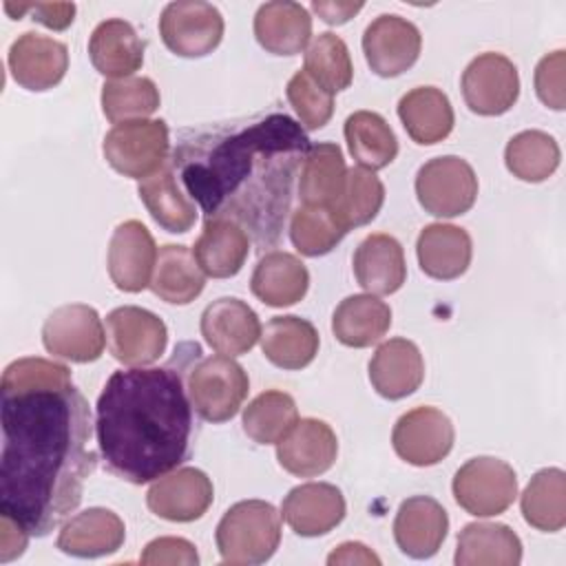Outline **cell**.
I'll return each mask as SVG.
<instances>
[{
	"label": "cell",
	"instance_id": "cell-1",
	"mask_svg": "<svg viewBox=\"0 0 566 566\" xmlns=\"http://www.w3.org/2000/svg\"><path fill=\"white\" fill-rule=\"evenodd\" d=\"M310 139L285 113L188 128L172 166L206 219L239 223L256 248L279 243Z\"/></svg>",
	"mask_w": 566,
	"mask_h": 566
},
{
	"label": "cell",
	"instance_id": "cell-2",
	"mask_svg": "<svg viewBox=\"0 0 566 566\" xmlns=\"http://www.w3.org/2000/svg\"><path fill=\"white\" fill-rule=\"evenodd\" d=\"M0 513L44 537L82 502L95 471L91 409L73 380L0 389Z\"/></svg>",
	"mask_w": 566,
	"mask_h": 566
},
{
	"label": "cell",
	"instance_id": "cell-3",
	"mask_svg": "<svg viewBox=\"0 0 566 566\" xmlns=\"http://www.w3.org/2000/svg\"><path fill=\"white\" fill-rule=\"evenodd\" d=\"M95 413L104 467L130 484L155 482L190 453L192 402L179 367L113 371Z\"/></svg>",
	"mask_w": 566,
	"mask_h": 566
},
{
	"label": "cell",
	"instance_id": "cell-4",
	"mask_svg": "<svg viewBox=\"0 0 566 566\" xmlns=\"http://www.w3.org/2000/svg\"><path fill=\"white\" fill-rule=\"evenodd\" d=\"M217 548L226 564H263L281 542V513L263 500L232 504L217 524Z\"/></svg>",
	"mask_w": 566,
	"mask_h": 566
},
{
	"label": "cell",
	"instance_id": "cell-5",
	"mask_svg": "<svg viewBox=\"0 0 566 566\" xmlns=\"http://www.w3.org/2000/svg\"><path fill=\"white\" fill-rule=\"evenodd\" d=\"M192 409L206 422H226L241 409L250 380L245 369L230 356L199 358L186 376Z\"/></svg>",
	"mask_w": 566,
	"mask_h": 566
},
{
	"label": "cell",
	"instance_id": "cell-6",
	"mask_svg": "<svg viewBox=\"0 0 566 566\" xmlns=\"http://www.w3.org/2000/svg\"><path fill=\"white\" fill-rule=\"evenodd\" d=\"M170 137L164 119H133L115 124L102 144L113 170L130 179H146L168 161Z\"/></svg>",
	"mask_w": 566,
	"mask_h": 566
},
{
	"label": "cell",
	"instance_id": "cell-7",
	"mask_svg": "<svg viewBox=\"0 0 566 566\" xmlns=\"http://www.w3.org/2000/svg\"><path fill=\"white\" fill-rule=\"evenodd\" d=\"M451 489L455 502L467 513L493 517L504 513L517 497V475L509 462L478 455L455 471Z\"/></svg>",
	"mask_w": 566,
	"mask_h": 566
},
{
	"label": "cell",
	"instance_id": "cell-8",
	"mask_svg": "<svg viewBox=\"0 0 566 566\" xmlns=\"http://www.w3.org/2000/svg\"><path fill=\"white\" fill-rule=\"evenodd\" d=\"M416 197L424 212L433 217H458L473 208L478 177L462 157H433L416 175Z\"/></svg>",
	"mask_w": 566,
	"mask_h": 566
},
{
	"label": "cell",
	"instance_id": "cell-9",
	"mask_svg": "<svg viewBox=\"0 0 566 566\" xmlns=\"http://www.w3.org/2000/svg\"><path fill=\"white\" fill-rule=\"evenodd\" d=\"M159 35L175 55L203 57L223 38V15L203 0H177L166 4L159 15Z\"/></svg>",
	"mask_w": 566,
	"mask_h": 566
},
{
	"label": "cell",
	"instance_id": "cell-10",
	"mask_svg": "<svg viewBox=\"0 0 566 566\" xmlns=\"http://www.w3.org/2000/svg\"><path fill=\"white\" fill-rule=\"evenodd\" d=\"M49 354L71 363H93L102 356L106 334L99 314L84 303H69L49 314L42 325Z\"/></svg>",
	"mask_w": 566,
	"mask_h": 566
},
{
	"label": "cell",
	"instance_id": "cell-11",
	"mask_svg": "<svg viewBox=\"0 0 566 566\" xmlns=\"http://www.w3.org/2000/svg\"><path fill=\"white\" fill-rule=\"evenodd\" d=\"M106 340L115 360L144 367L166 352L168 329L157 314L137 305H122L106 316Z\"/></svg>",
	"mask_w": 566,
	"mask_h": 566
},
{
	"label": "cell",
	"instance_id": "cell-12",
	"mask_svg": "<svg viewBox=\"0 0 566 566\" xmlns=\"http://www.w3.org/2000/svg\"><path fill=\"white\" fill-rule=\"evenodd\" d=\"M462 97L469 111L495 117L517 102L520 75L515 64L502 53H482L469 62L462 73Z\"/></svg>",
	"mask_w": 566,
	"mask_h": 566
},
{
	"label": "cell",
	"instance_id": "cell-13",
	"mask_svg": "<svg viewBox=\"0 0 566 566\" xmlns=\"http://www.w3.org/2000/svg\"><path fill=\"white\" fill-rule=\"evenodd\" d=\"M453 422L436 407H416L402 413L391 431L394 451L413 467L438 464L453 449Z\"/></svg>",
	"mask_w": 566,
	"mask_h": 566
},
{
	"label": "cell",
	"instance_id": "cell-14",
	"mask_svg": "<svg viewBox=\"0 0 566 566\" xmlns=\"http://www.w3.org/2000/svg\"><path fill=\"white\" fill-rule=\"evenodd\" d=\"M422 35L413 22L396 13L374 18L363 33V53L380 77H396L411 69L420 55Z\"/></svg>",
	"mask_w": 566,
	"mask_h": 566
},
{
	"label": "cell",
	"instance_id": "cell-15",
	"mask_svg": "<svg viewBox=\"0 0 566 566\" xmlns=\"http://www.w3.org/2000/svg\"><path fill=\"white\" fill-rule=\"evenodd\" d=\"M212 497L210 478L195 467H184L157 478L146 493V504L161 520L192 522L210 509Z\"/></svg>",
	"mask_w": 566,
	"mask_h": 566
},
{
	"label": "cell",
	"instance_id": "cell-16",
	"mask_svg": "<svg viewBox=\"0 0 566 566\" xmlns=\"http://www.w3.org/2000/svg\"><path fill=\"white\" fill-rule=\"evenodd\" d=\"M157 261L155 239L148 228L137 221L128 219L113 230L108 243V276L122 292H142L150 285L153 270Z\"/></svg>",
	"mask_w": 566,
	"mask_h": 566
},
{
	"label": "cell",
	"instance_id": "cell-17",
	"mask_svg": "<svg viewBox=\"0 0 566 566\" xmlns=\"http://www.w3.org/2000/svg\"><path fill=\"white\" fill-rule=\"evenodd\" d=\"M7 64L15 84L40 93L62 82L69 69V49L53 38L27 31L9 46Z\"/></svg>",
	"mask_w": 566,
	"mask_h": 566
},
{
	"label": "cell",
	"instance_id": "cell-18",
	"mask_svg": "<svg viewBox=\"0 0 566 566\" xmlns=\"http://www.w3.org/2000/svg\"><path fill=\"white\" fill-rule=\"evenodd\" d=\"M338 455V440L332 427L318 418H301L276 442L279 464L298 478H314L332 469Z\"/></svg>",
	"mask_w": 566,
	"mask_h": 566
},
{
	"label": "cell",
	"instance_id": "cell-19",
	"mask_svg": "<svg viewBox=\"0 0 566 566\" xmlns=\"http://www.w3.org/2000/svg\"><path fill=\"white\" fill-rule=\"evenodd\" d=\"M345 509L340 489L329 482H307L285 495L281 515L296 535L318 537L343 522Z\"/></svg>",
	"mask_w": 566,
	"mask_h": 566
},
{
	"label": "cell",
	"instance_id": "cell-20",
	"mask_svg": "<svg viewBox=\"0 0 566 566\" xmlns=\"http://www.w3.org/2000/svg\"><path fill=\"white\" fill-rule=\"evenodd\" d=\"M201 336L217 354L232 358L256 345L261 338V323L248 303L234 296H221L203 310Z\"/></svg>",
	"mask_w": 566,
	"mask_h": 566
},
{
	"label": "cell",
	"instance_id": "cell-21",
	"mask_svg": "<svg viewBox=\"0 0 566 566\" xmlns=\"http://www.w3.org/2000/svg\"><path fill=\"white\" fill-rule=\"evenodd\" d=\"M449 517L442 504L429 495L407 497L394 520V539L398 548L413 557L427 559L436 555L447 537Z\"/></svg>",
	"mask_w": 566,
	"mask_h": 566
},
{
	"label": "cell",
	"instance_id": "cell-22",
	"mask_svg": "<svg viewBox=\"0 0 566 566\" xmlns=\"http://www.w3.org/2000/svg\"><path fill=\"white\" fill-rule=\"evenodd\" d=\"M424 378V360L416 343L389 338L369 360V382L387 400H400L413 394Z\"/></svg>",
	"mask_w": 566,
	"mask_h": 566
},
{
	"label": "cell",
	"instance_id": "cell-23",
	"mask_svg": "<svg viewBox=\"0 0 566 566\" xmlns=\"http://www.w3.org/2000/svg\"><path fill=\"white\" fill-rule=\"evenodd\" d=\"M88 57L97 73L113 80L130 77L144 64V40L122 18L99 22L88 38Z\"/></svg>",
	"mask_w": 566,
	"mask_h": 566
},
{
	"label": "cell",
	"instance_id": "cell-24",
	"mask_svg": "<svg viewBox=\"0 0 566 566\" xmlns=\"http://www.w3.org/2000/svg\"><path fill=\"white\" fill-rule=\"evenodd\" d=\"M354 274L369 294H394L407 279L402 245L385 232L365 237L354 252Z\"/></svg>",
	"mask_w": 566,
	"mask_h": 566
},
{
	"label": "cell",
	"instance_id": "cell-25",
	"mask_svg": "<svg viewBox=\"0 0 566 566\" xmlns=\"http://www.w3.org/2000/svg\"><path fill=\"white\" fill-rule=\"evenodd\" d=\"M126 528L117 513L93 506L73 515L57 535V548L73 557H102L119 551Z\"/></svg>",
	"mask_w": 566,
	"mask_h": 566
},
{
	"label": "cell",
	"instance_id": "cell-26",
	"mask_svg": "<svg viewBox=\"0 0 566 566\" xmlns=\"http://www.w3.org/2000/svg\"><path fill=\"white\" fill-rule=\"evenodd\" d=\"M254 38L268 53L296 55L312 38V18L298 2H263L254 15Z\"/></svg>",
	"mask_w": 566,
	"mask_h": 566
},
{
	"label": "cell",
	"instance_id": "cell-27",
	"mask_svg": "<svg viewBox=\"0 0 566 566\" xmlns=\"http://www.w3.org/2000/svg\"><path fill=\"white\" fill-rule=\"evenodd\" d=\"M416 254L420 270L438 281L462 276L471 263L473 243L464 228L451 223L424 226L418 234Z\"/></svg>",
	"mask_w": 566,
	"mask_h": 566
},
{
	"label": "cell",
	"instance_id": "cell-28",
	"mask_svg": "<svg viewBox=\"0 0 566 566\" xmlns=\"http://www.w3.org/2000/svg\"><path fill=\"white\" fill-rule=\"evenodd\" d=\"M192 254L206 276L230 279L250 254V234L230 219H206Z\"/></svg>",
	"mask_w": 566,
	"mask_h": 566
},
{
	"label": "cell",
	"instance_id": "cell-29",
	"mask_svg": "<svg viewBox=\"0 0 566 566\" xmlns=\"http://www.w3.org/2000/svg\"><path fill=\"white\" fill-rule=\"evenodd\" d=\"M310 285V272L303 261L290 252L272 250L263 254L252 272V294L270 307H287L298 303Z\"/></svg>",
	"mask_w": 566,
	"mask_h": 566
},
{
	"label": "cell",
	"instance_id": "cell-30",
	"mask_svg": "<svg viewBox=\"0 0 566 566\" xmlns=\"http://www.w3.org/2000/svg\"><path fill=\"white\" fill-rule=\"evenodd\" d=\"M398 117L407 135L420 146L449 137L455 122L449 97L436 86H416L405 93L398 102Z\"/></svg>",
	"mask_w": 566,
	"mask_h": 566
},
{
	"label": "cell",
	"instance_id": "cell-31",
	"mask_svg": "<svg viewBox=\"0 0 566 566\" xmlns=\"http://www.w3.org/2000/svg\"><path fill=\"white\" fill-rule=\"evenodd\" d=\"M261 349L281 369H303L318 352V332L301 316H274L261 329Z\"/></svg>",
	"mask_w": 566,
	"mask_h": 566
},
{
	"label": "cell",
	"instance_id": "cell-32",
	"mask_svg": "<svg viewBox=\"0 0 566 566\" xmlns=\"http://www.w3.org/2000/svg\"><path fill=\"white\" fill-rule=\"evenodd\" d=\"M458 566H517L522 562V542L506 524L473 522L458 535Z\"/></svg>",
	"mask_w": 566,
	"mask_h": 566
},
{
	"label": "cell",
	"instance_id": "cell-33",
	"mask_svg": "<svg viewBox=\"0 0 566 566\" xmlns=\"http://www.w3.org/2000/svg\"><path fill=\"white\" fill-rule=\"evenodd\" d=\"M139 199L164 230L188 232L197 221V206L186 199L175 177V166L168 159L157 172L139 181Z\"/></svg>",
	"mask_w": 566,
	"mask_h": 566
},
{
	"label": "cell",
	"instance_id": "cell-34",
	"mask_svg": "<svg viewBox=\"0 0 566 566\" xmlns=\"http://www.w3.org/2000/svg\"><path fill=\"white\" fill-rule=\"evenodd\" d=\"M206 285V274L186 245H161L157 252L150 290L166 303L186 305L195 301Z\"/></svg>",
	"mask_w": 566,
	"mask_h": 566
},
{
	"label": "cell",
	"instance_id": "cell-35",
	"mask_svg": "<svg viewBox=\"0 0 566 566\" xmlns=\"http://www.w3.org/2000/svg\"><path fill=\"white\" fill-rule=\"evenodd\" d=\"M391 325V310L374 294H352L338 303L332 316L334 336L347 347L378 343Z\"/></svg>",
	"mask_w": 566,
	"mask_h": 566
},
{
	"label": "cell",
	"instance_id": "cell-36",
	"mask_svg": "<svg viewBox=\"0 0 566 566\" xmlns=\"http://www.w3.org/2000/svg\"><path fill=\"white\" fill-rule=\"evenodd\" d=\"M347 166L338 144H312L298 172V197L305 206H334L345 184Z\"/></svg>",
	"mask_w": 566,
	"mask_h": 566
},
{
	"label": "cell",
	"instance_id": "cell-37",
	"mask_svg": "<svg viewBox=\"0 0 566 566\" xmlns=\"http://www.w3.org/2000/svg\"><path fill=\"white\" fill-rule=\"evenodd\" d=\"M345 139L352 157L367 170H380L398 155V139L391 126L374 111L352 113L345 119Z\"/></svg>",
	"mask_w": 566,
	"mask_h": 566
},
{
	"label": "cell",
	"instance_id": "cell-38",
	"mask_svg": "<svg viewBox=\"0 0 566 566\" xmlns=\"http://www.w3.org/2000/svg\"><path fill=\"white\" fill-rule=\"evenodd\" d=\"M526 524L537 531L555 533L566 524V473L562 469H542L526 484L522 500Z\"/></svg>",
	"mask_w": 566,
	"mask_h": 566
},
{
	"label": "cell",
	"instance_id": "cell-39",
	"mask_svg": "<svg viewBox=\"0 0 566 566\" xmlns=\"http://www.w3.org/2000/svg\"><path fill=\"white\" fill-rule=\"evenodd\" d=\"M559 157L557 142L544 130H522L513 135L504 148L509 172L528 184L548 179L557 170Z\"/></svg>",
	"mask_w": 566,
	"mask_h": 566
},
{
	"label": "cell",
	"instance_id": "cell-40",
	"mask_svg": "<svg viewBox=\"0 0 566 566\" xmlns=\"http://www.w3.org/2000/svg\"><path fill=\"white\" fill-rule=\"evenodd\" d=\"M298 409L290 394L270 389L243 409V431L259 444H276L296 424Z\"/></svg>",
	"mask_w": 566,
	"mask_h": 566
},
{
	"label": "cell",
	"instance_id": "cell-41",
	"mask_svg": "<svg viewBox=\"0 0 566 566\" xmlns=\"http://www.w3.org/2000/svg\"><path fill=\"white\" fill-rule=\"evenodd\" d=\"M382 203H385L382 181L374 175V170L358 166L347 170L343 190L332 208L338 221L349 230V228L367 226L369 221H374Z\"/></svg>",
	"mask_w": 566,
	"mask_h": 566
},
{
	"label": "cell",
	"instance_id": "cell-42",
	"mask_svg": "<svg viewBox=\"0 0 566 566\" xmlns=\"http://www.w3.org/2000/svg\"><path fill=\"white\" fill-rule=\"evenodd\" d=\"M347 228L338 221L332 206H301L290 219V239L303 256L327 254L340 243Z\"/></svg>",
	"mask_w": 566,
	"mask_h": 566
},
{
	"label": "cell",
	"instance_id": "cell-43",
	"mask_svg": "<svg viewBox=\"0 0 566 566\" xmlns=\"http://www.w3.org/2000/svg\"><path fill=\"white\" fill-rule=\"evenodd\" d=\"M159 108V91L150 77L111 80L102 86V111L108 122L144 119Z\"/></svg>",
	"mask_w": 566,
	"mask_h": 566
},
{
	"label": "cell",
	"instance_id": "cell-44",
	"mask_svg": "<svg viewBox=\"0 0 566 566\" xmlns=\"http://www.w3.org/2000/svg\"><path fill=\"white\" fill-rule=\"evenodd\" d=\"M303 71H307L329 93L345 91L354 80V66L343 38L329 31L318 33L305 51Z\"/></svg>",
	"mask_w": 566,
	"mask_h": 566
},
{
	"label": "cell",
	"instance_id": "cell-45",
	"mask_svg": "<svg viewBox=\"0 0 566 566\" xmlns=\"http://www.w3.org/2000/svg\"><path fill=\"white\" fill-rule=\"evenodd\" d=\"M287 99L307 130L323 128L334 113V93L323 88L307 71H296L287 82Z\"/></svg>",
	"mask_w": 566,
	"mask_h": 566
},
{
	"label": "cell",
	"instance_id": "cell-46",
	"mask_svg": "<svg viewBox=\"0 0 566 566\" xmlns=\"http://www.w3.org/2000/svg\"><path fill=\"white\" fill-rule=\"evenodd\" d=\"M566 53L553 51L544 55L535 66V93L553 111L566 108Z\"/></svg>",
	"mask_w": 566,
	"mask_h": 566
},
{
	"label": "cell",
	"instance_id": "cell-47",
	"mask_svg": "<svg viewBox=\"0 0 566 566\" xmlns=\"http://www.w3.org/2000/svg\"><path fill=\"white\" fill-rule=\"evenodd\" d=\"M139 562L144 566H195L199 555L195 544L184 537H157L146 544Z\"/></svg>",
	"mask_w": 566,
	"mask_h": 566
},
{
	"label": "cell",
	"instance_id": "cell-48",
	"mask_svg": "<svg viewBox=\"0 0 566 566\" xmlns=\"http://www.w3.org/2000/svg\"><path fill=\"white\" fill-rule=\"evenodd\" d=\"M4 11L13 20H20L24 13H31L35 22H40L46 29H53V31L66 29L75 18V4L73 2H24V4L4 2Z\"/></svg>",
	"mask_w": 566,
	"mask_h": 566
},
{
	"label": "cell",
	"instance_id": "cell-49",
	"mask_svg": "<svg viewBox=\"0 0 566 566\" xmlns=\"http://www.w3.org/2000/svg\"><path fill=\"white\" fill-rule=\"evenodd\" d=\"M0 562L7 564L15 557H20L29 542V531L11 515L0 513Z\"/></svg>",
	"mask_w": 566,
	"mask_h": 566
},
{
	"label": "cell",
	"instance_id": "cell-50",
	"mask_svg": "<svg viewBox=\"0 0 566 566\" xmlns=\"http://www.w3.org/2000/svg\"><path fill=\"white\" fill-rule=\"evenodd\" d=\"M327 564L329 566H334V564H369V566L374 564V566H378L380 557L360 542H345L329 553Z\"/></svg>",
	"mask_w": 566,
	"mask_h": 566
},
{
	"label": "cell",
	"instance_id": "cell-51",
	"mask_svg": "<svg viewBox=\"0 0 566 566\" xmlns=\"http://www.w3.org/2000/svg\"><path fill=\"white\" fill-rule=\"evenodd\" d=\"M360 9H363V2H323V0L312 2V11L318 13V18L327 24H345Z\"/></svg>",
	"mask_w": 566,
	"mask_h": 566
}]
</instances>
